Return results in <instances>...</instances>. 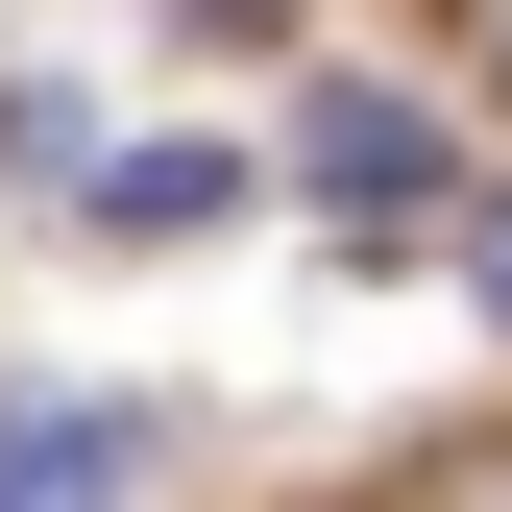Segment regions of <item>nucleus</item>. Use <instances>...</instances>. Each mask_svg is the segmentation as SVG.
<instances>
[{
	"mask_svg": "<svg viewBox=\"0 0 512 512\" xmlns=\"http://www.w3.org/2000/svg\"><path fill=\"white\" fill-rule=\"evenodd\" d=\"M293 171H317L342 220H415V196H439V122H415L391 74H317V98H293Z\"/></svg>",
	"mask_w": 512,
	"mask_h": 512,
	"instance_id": "obj_1",
	"label": "nucleus"
},
{
	"mask_svg": "<svg viewBox=\"0 0 512 512\" xmlns=\"http://www.w3.org/2000/svg\"><path fill=\"white\" fill-rule=\"evenodd\" d=\"M122 488H147V415L122 391H25L0 415V512H122Z\"/></svg>",
	"mask_w": 512,
	"mask_h": 512,
	"instance_id": "obj_2",
	"label": "nucleus"
},
{
	"mask_svg": "<svg viewBox=\"0 0 512 512\" xmlns=\"http://www.w3.org/2000/svg\"><path fill=\"white\" fill-rule=\"evenodd\" d=\"M98 220H122V244H196V220H220V147H122Z\"/></svg>",
	"mask_w": 512,
	"mask_h": 512,
	"instance_id": "obj_3",
	"label": "nucleus"
},
{
	"mask_svg": "<svg viewBox=\"0 0 512 512\" xmlns=\"http://www.w3.org/2000/svg\"><path fill=\"white\" fill-rule=\"evenodd\" d=\"M0 171H25V196H98V122L49 98V74H0Z\"/></svg>",
	"mask_w": 512,
	"mask_h": 512,
	"instance_id": "obj_4",
	"label": "nucleus"
},
{
	"mask_svg": "<svg viewBox=\"0 0 512 512\" xmlns=\"http://www.w3.org/2000/svg\"><path fill=\"white\" fill-rule=\"evenodd\" d=\"M464 293H488V317H512V196H464Z\"/></svg>",
	"mask_w": 512,
	"mask_h": 512,
	"instance_id": "obj_5",
	"label": "nucleus"
},
{
	"mask_svg": "<svg viewBox=\"0 0 512 512\" xmlns=\"http://www.w3.org/2000/svg\"><path fill=\"white\" fill-rule=\"evenodd\" d=\"M391 512H512V464H439V488H391Z\"/></svg>",
	"mask_w": 512,
	"mask_h": 512,
	"instance_id": "obj_6",
	"label": "nucleus"
},
{
	"mask_svg": "<svg viewBox=\"0 0 512 512\" xmlns=\"http://www.w3.org/2000/svg\"><path fill=\"white\" fill-rule=\"evenodd\" d=\"M171 25H220V49H269V25H293V0H171Z\"/></svg>",
	"mask_w": 512,
	"mask_h": 512,
	"instance_id": "obj_7",
	"label": "nucleus"
},
{
	"mask_svg": "<svg viewBox=\"0 0 512 512\" xmlns=\"http://www.w3.org/2000/svg\"><path fill=\"white\" fill-rule=\"evenodd\" d=\"M464 49H488V98H512V0H464Z\"/></svg>",
	"mask_w": 512,
	"mask_h": 512,
	"instance_id": "obj_8",
	"label": "nucleus"
}]
</instances>
